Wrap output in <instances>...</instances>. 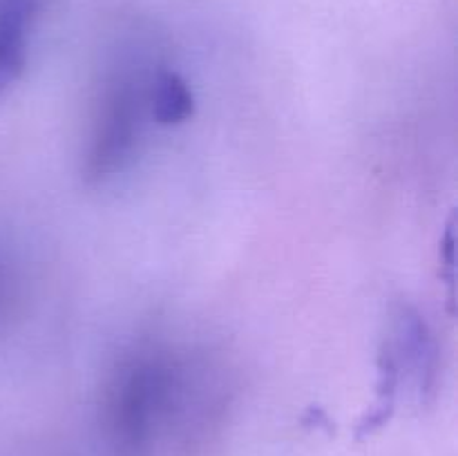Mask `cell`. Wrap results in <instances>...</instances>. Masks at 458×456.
Returning <instances> with one entry per match:
<instances>
[{"mask_svg": "<svg viewBox=\"0 0 458 456\" xmlns=\"http://www.w3.org/2000/svg\"><path fill=\"white\" fill-rule=\"evenodd\" d=\"M177 392V376L159 358H141L121 374L112 392L110 432L123 454H139L150 445L157 425L165 418Z\"/></svg>", "mask_w": 458, "mask_h": 456, "instance_id": "1", "label": "cell"}, {"mask_svg": "<svg viewBox=\"0 0 458 456\" xmlns=\"http://www.w3.org/2000/svg\"><path fill=\"white\" fill-rule=\"evenodd\" d=\"M143 92L132 83H116L98 116L97 132L92 139L88 170L92 177L101 179L123 168L137 148L141 132Z\"/></svg>", "mask_w": 458, "mask_h": 456, "instance_id": "2", "label": "cell"}, {"mask_svg": "<svg viewBox=\"0 0 458 456\" xmlns=\"http://www.w3.org/2000/svg\"><path fill=\"white\" fill-rule=\"evenodd\" d=\"M387 347L392 349L401 380L407 371L416 380L419 392L429 389L437 376V347L428 325L416 308L407 304L398 308L394 317V335L392 340H387Z\"/></svg>", "mask_w": 458, "mask_h": 456, "instance_id": "3", "label": "cell"}, {"mask_svg": "<svg viewBox=\"0 0 458 456\" xmlns=\"http://www.w3.org/2000/svg\"><path fill=\"white\" fill-rule=\"evenodd\" d=\"M148 101H150L152 119L159 125L186 123L195 114V97L191 85L177 72H159L152 79Z\"/></svg>", "mask_w": 458, "mask_h": 456, "instance_id": "4", "label": "cell"}, {"mask_svg": "<svg viewBox=\"0 0 458 456\" xmlns=\"http://www.w3.org/2000/svg\"><path fill=\"white\" fill-rule=\"evenodd\" d=\"M38 12V0H0V43L27 49V31Z\"/></svg>", "mask_w": 458, "mask_h": 456, "instance_id": "5", "label": "cell"}, {"mask_svg": "<svg viewBox=\"0 0 458 456\" xmlns=\"http://www.w3.org/2000/svg\"><path fill=\"white\" fill-rule=\"evenodd\" d=\"M25 56L27 49L0 43V92L18 79V74L25 67Z\"/></svg>", "mask_w": 458, "mask_h": 456, "instance_id": "6", "label": "cell"}]
</instances>
